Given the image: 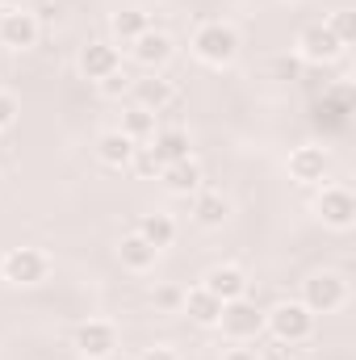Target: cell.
Segmentation results:
<instances>
[{
	"label": "cell",
	"instance_id": "cell-1",
	"mask_svg": "<svg viewBox=\"0 0 356 360\" xmlns=\"http://www.w3.org/2000/svg\"><path fill=\"white\" fill-rule=\"evenodd\" d=\"M239 46H243L239 42V30L227 25V21H201L193 30V38H189L193 59L205 63V68H231L239 59Z\"/></svg>",
	"mask_w": 356,
	"mask_h": 360
},
{
	"label": "cell",
	"instance_id": "cell-2",
	"mask_svg": "<svg viewBox=\"0 0 356 360\" xmlns=\"http://www.w3.org/2000/svg\"><path fill=\"white\" fill-rule=\"evenodd\" d=\"M314 319L302 302H276L272 310H265V331L276 344H306L314 335Z\"/></svg>",
	"mask_w": 356,
	"mask_h": 360
},
{
	"label": "cell",
	"instance_id": "cell-3",
	"mask_svg": "<svg viewBox=\"0 0 356 360\" xmlns=\"http://www.w3.org/2000/svg\"><path fill=\"white\" fill-rule=\"evenodd\" d=\"M302 306L310 314H336V310H344L348 306V281L340 272H327V269L310 272L302 281Z\"/></svg>",
	"mask_w": 356,
	"mask_h": 360
},
{
	"label": "cell",
	"instance_id": "cell-4",
	"mask_svg": "<svg viewBox=\"0 0 356 360\" xmlns=\"http://www.w3.org/2000/svg\"><path fill=\"white\" fill-rule=\"evenodd\" d=\"M0 276L17 289H34L51 276V256L42 248H13L0 256Z\"/></svg>",
	"mask_w": 356,
	"mask_h": 360
},
{
	"label": "cell",
	"instance_id": "cell-5",
	"mask_svg": "<svg viewBox=\"0 0 356 360\" xmlns=\"http://www.w3.org/2000/svg\"><path fill=\"white\" fill-rule=\"evenodd\" d=\"M218 331H222L231 344H248V340L265 335V310H260L252 297H235V302H222V314H218Z\"/></svg>",
	"mask_w": 356,
	"mask_h": 360
},
{
	"label": "cell",
	"instance_id": "cell-6",
	"mask_svg": "<svg viewBox=\"0 0 356 360\" xmlns=\"http://www.w3.org/2000/svg\"><path fill=\"white\" fill-rule=\"evenodd\" d=\"M285 168H289V180H293V184H302V188H319L323 180L331 176V151L319 147V143H302V147L289 151Z\"/></svg>",
	"mask_w": 356,
	"mask_h": 360
},
{
	"label": "cell",
	"instance_id": "cell-7",
	"mask_svg": "<svg viewBox=\"0 0 356 360\" xmlns=\"http://www.w3.org/2000/svg\"><path fill=\"white\" fill-rule=\"evenodd\" d=\"M293 51H298V63H310V68H327V63H336V59L344 55V46H340V38L327 30V21L306 25V30L298 34Z\"/></svg>",
	"mask_w": 356,
	"mask_h": 360
},
{
	"label": "cell",
	"instance_id": "cell-8",
	"mask_svg": "<svg viewBox=\"0 0 356 360\" xmlns=\"http://www.w3.org/2000/svg\"><path fill=\"white\" fill-rule=\"evenodd\" d=\"M314 214L327 231H352L356 226V197L344 184H323L314 197Z\"/></svg>",
	"mask_w": 356,
	"mask_h": 360
},
{
	"label": "cell",
	"instance_id": "cell-9",
	"mask_svg": "<svg viewBox=\"0 0 356 360\" xmlns=\"http://www.w3.org/2000/svg\"><path fill=\"white\" fill-rule=\"evenodd\" d=\"M72 348H76L80 360H109L117 352V327H113L109 319H89V323L76 327Z\"/></svg>",
	"mask_w": 356,
	"mask_h": 360
},
{
	"label": "cell",
	"instance_id": "cell-10",
	"mask_svg": "<svg viewBox=\"0 0 356 360\" xmlns=\"http://www.w3.org/2000/svg\"><path fill=\"white\" fill-rule=\"evenodd\" d=\"M42 38V17L34 8H8L0 13V46L8 51H34Z\"/></svg>",
	"mask_w": 356,
	"mask_h": 360
},
{
	"label": "cell",
	"instance_id": "cell-11",
	"mask_svg": "<svg viewBox=\"0 0 356 360\" xmlns=\"http://www.w3.org/2000/svg\"><path fill=\"white\" fill-rule=\"evenodd\" d=\"M76 72L92 80V84H101L105 76H113V72H122V51H117V42H105V38H96L89 46H80V55H76Z\"/></svg>",
	"mask_w": 356,
	"mask_h": 360
},
{
	"label": "cell",
	"instance_id": "cell-12",
	"mask_svg": "<svg viewBox=\"0 0 356 360\" xmlns=\"http://www.w3.org/2000/svg\"><path fill=\"white\" fill-rule=\"evenodd\" d=\"M126 51H130V59H134L143 72H160V68H168V59L177 55V42H172V34H164V30L151 25V30H147L143 38H134Z\"/></svg>",
	"mask_w": 356,
	"mask_h": 360
},
{
	"label": "cell",
	"instance_id": "cell-13",
	"mask_svg": "<svg viewBox=\"0 0 356 360\" xmlns=\"http://www.w3.org/2000/svg\"><path fill=\"white\" fill-rule=\"evenodd\" d=\"M189 218L205 231H218L227 218H231V201L218 193V188H197L193 201H189Z\"/></svg>",
	"mask_w": 356,
	"mask_h": 360
},
{
	"label": "cell",
	"instance_id": "cell-14",
	"mask_svg": "<svg viewBox=\"0 0 356 360\" xmlns=\"http://www.w3.org/2000/svg\"><path fill=\"white\" fill-rule=\"evenodd\" d=\"M201 285L218 297V302H235V297H248V272L239 264H214V269L201 276Z\"/></svg>",
	"mask_w": 356,
	"mask_h": 360
},
{
	"label": "cell",
	"instance_id": "cell-15",
	"mask_svg": "<svg viewBox=\"0 0 356 360\" xmlns=\"http://www.w3.org/2000/svg\"><path fill=\"white\" fill-rule=\"evenodd\" d=\"M143 147H151V155H155L164 168L193 155V139H189V130H180V126H164V130H155L151 143H143Z\"/></svg>",
	"mask_w": 356,
	"mask_h": 360
},
{
	"label": "cell",
	"instance_id": "cell-16",
	"mask_svg": "<svg viewBox=\"0 0 356 360\" xmlns=\"http://www.w3.org/2000/svg\"><path fill=\"white\" fill-rule=\"evenodd\" d=\"M130 96H134V105H139V109H147V113H164V109L177 101V89L151 72L147 80H130Z\"/></svg>",
	"mask_w": 356,
	"mask_h": 360
},
{
	"label": "cell",
	"instance_id": "cell-17",
	"mask_svg": "<svg viewBox=\"0 0 356 360\" xmlns=\"http://www.w3.org/2000/svg\"><path fill=\"white\" fill-rule=\"evenodd\" d=\"M155 260H160V252H155L139 231H130V235L117 239V264H122L126 272H151Z\"/></svg>",
	"mask_w": 356,
	"mask_h": 360
},
{
	"label": "cell",
	"instance_id": "cell-18",
	"mask_svg": "<svg viewBox=\"0 0 356 360\" xmlns=\"http://www.w3.org/2000/svg\"><path fill=\"white\" fill-rule=\"evenodd\" d=\"M160 180H164V188L172 193V197H193L197 188H205V172H201V164L189 155V160H180V164H168L164 172H160Z\"/></svg>",
	"mask_w": 356,
	"mask_h": 360
},
{
	"label": "cell",
	"instance_id": "cell-19",
	"mask_svg": "<svg viewBox=\"0 0 356 360\" xmlns=\"http://www.w3.org/2000/svg\"><path fill=\"white\" fill-rule=\"evenodd\" d=\"M180 314H189L197 327H218V314H222V302L205 289V285H197V289H189L184 297H180Z\"/></svg>",
	"mask_w": 356,
	"mask_h": 360
},
{
	"label": "cell",
	"instance_id": "cell-20",
	"mask_svg": "<svg viewBox=\"0 0 356 360\" xmlns=\"http://www.w3.org/2000/svg\"><path fill=\"white\" fill-rule=\"evenodd\" d=\"M134 151H139V143H130L122 130H105L101 139H96V160L105 164V168H130V160H134Z\"/></svg>",
	"mask_w": 356,
	"mask_h": 360
},
{
	"label": "cell",
	"instance_id": "cell-21",
	"mask_svg": "<svg viewBox=\"0 0 356 360\" xmlns=\"http://www.w3.org/2000/svg\"><path fill=\"white\" fill-rule=\"evenodd\" d=\"M151 30V17L143 13V8H117L113 17H109V34H113V42H122V46H130L134 38H143Z\"/></svg>",
	"mask_w": 356,
	"mask_h": 360
},
{
	"label": "cell",
	"instance_id": "cell-22",
	"mask_svg": "<svg viewBox=\"0 0 356 360\" xmlns=\"http://www.w3.org/2000/svg\"><path fill=\"white\" fill-rule=\"evenodd\" d=\"M134 231H139L155 252H164V248H172V243H177V222H172L168 214H143Z\"/></svg>",
	"mask_w": 356,
	"mask_h": 360
},
{
	"label": "cell",
	"instance_id": "cell-23",
	"mask_svg": "<svg viewBox=\"0 0 356 360\" xmlns=\"http://www.w3.org/2000/svg\"><path fill=\"white\" fill-rule=\"evenodd\" d=\"M117 130H122V134H126L130 143H139V147H143V143H151V134H155L160 126H155V113H147V109H139V105H130V109L122 113V122H117Z\"/></svg>",
	"mask_w": 356,
	"mask_h": 360
},
{
	"label": "cell",
	"instance_id": "cell-24",
	"mask_svg": "<svg viewBox=\"0 0 356 360\" xmlns=\"http://www.w3.org/2000/svg\"><path fill=\"white\" fill-rule=\"evenodd\" d=\"M327 30H331V34L340 38V46L348 51V46L356 42V13H352V8H340V13H331V21H327Z\"/></svg>",
	"mask_w": 356,
	"mask_h": 360
},
{
	"label": "cell",
	"instance_id": "cell-25",
	"mask_svg": "<svg viewBox=\"0 0 356 360\" xmlns=\"http://www.w3.org/2000/svg\"><path fill=\"white\" fill-rule=\"evenodd\" d=\"M130 168H134L139 176H160V172H164V164L151 155V147H139V151H134V160H130Z\"/></svg>",
	"mask_w": 356,
	"mask_h": 360
},
{
	"label": "cell",
	"instance_id": "cell-26",
	"mask_svg": "<svg viewBox=\"0 0 356 360\" xmlns=\"http://www.w3.org/2000/svg\"><path fill=\"white\" fill-rule=\"evenodd\" d=\"M17 117H21V105H17V96L0 89V134H4V130H13V126H17Z\"/></svg>",
	"mask_w": 356,
	"mask_h": 360
},
{
	"label": "cell",
	"instance_id": "cell-27",
	"mask_svg": "<svg viewBox=\"0 0 356 360\" xmlns=\"http://www.w3.org/2000/svg\"><path fill=\"white\" fill-rule=\"evenodd\" d=\"M96 89H101V96H109V101H117L122 92H130V76H126V72H113V76H105V80H101Z\"/></svg>",
	"mask_w": 356,
	"mask_h": 360
},
{
	"label": "cell",
	"instance_id": "cell-28",
	"mask_svg": "<svg viewBox=\"0 0 356 360\" xmlns=\"http://www.w3.org/2000/svg\"><path fill=\"white\" fill-rule=\"evenodd\" d=\"M180 297H184L180 289H155V293H151V302H155L160 310H180Z\"/></svg>",
	"mask_w": 356,
	"mask_h": 360
},
{
	"label": "cell",
	"instance_id": "cell-29",
	"mask_svg": "<svg viewBox=\"0 0 356 360\" xmlns=\"http://www.w3.org/2000/svg\"><path fill=\"white\" fill-rule=\"evenodd\" d=\"M139 360H180V356L172 352V348H168V344H155V348H147V352H143Z\"/></svg>",
	"mask_w": 356,
	"mask_h": 360
},
{
	"label": "cell",
	"instance_id": "cell-30",
	"mask_svg": "<svg viewBox=\"0 0 356 360\" xmlns=\"http://www.w3.org/2000/svg\"><path fill=\"white\" fill-rule=\"evenodd\" d=\"M222 360H260L252 348H231V352H222Z\"/></svg>",
	"mask_w": 356,
	"mask_h": 360
},
{
	"label": "cell",
	"instance_id": "cell-31",
	"mask_svg": "<svg viewBox=\"0 0 356 360\" xmlns=\"http://www.w3.org/2000/svg\"><path fill=\"white\" fill-rule=\"evenodd\" d=\"M276 72H281V76H293V72H298V63H289V59H281V63H276Z\"/></svg>",
	"mask_w": 356,
	"mask_h": 360
},
{
	"label": "cell",
	"instance_id": "cell-32",
	"mask_svg": "<svg viewBox=\"0 0 356 360\" xmlns=\"http://www.w3.org/2000/svg\"><path fill=\"white\" fill-rule=\"evenodd\" d=\"M8 8H25V0H0V13H8Z\"/></svg>",
	"mask_w": 356,
	"mask_h": 360
}]
</instances>
